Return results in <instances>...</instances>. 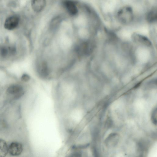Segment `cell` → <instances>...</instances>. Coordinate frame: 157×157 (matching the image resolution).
Listing matches in <instances>:
<instances>
[{
	"instance_id": "3957f363",
	"label": "cell",
	"mask_w": 157,
	"mask_h": 157,
	"mask_svg": "<svg viewBox=\"0 0 157 157\" xmlns=\"http://www.w3.org/2000/svg\"><path fill=\"white\" fill-rule=\"evenodd\" d=\"M23 147L22 144L17 142H12L8 147V152L13 156H17L22 152Z\"/></svg>"
},
{
	"instance_id": "52a82bcc",
	"label": "cell",
	"mask_w": 157,
	"mask_h": 157,
	"mask_svg": "<svg viewBox=\"0 0 157 157\" xmlns=\"http://www.w3.org/2000/svg\"><path fill=\"white\" fill-rule=\"evenodd\" d=\"M133 40L136 41L147 46H150L151 43L146 37L139 34H135L133 37Z\"/></svg>"
},
{
	"instance_id": "8992f818",
	"label": "cell",
	"mask_w": 157,
	"mask_h": 157,
	"mask_svg": "<svg viewBox=\"0 0 157 157\" xmlns=\"http://www.w3.org/2000/svg\"><path fill=\"white\" fill-rule=\"evenodd\" d=\"M46 4V1L44 0H33L31 2L32 8L36 12H40L43 10Z\"/></svg>"
},
{
	"instance_id": "6da1fadb",
	"label": "cell",
	"mask_w": 157,
	"mask_h": 157,
	"mask_svg": "<svg viewBox=\"0 0 157 157\" xmlns=\"http://www.w3.org/2000/svg\"><path fill=\"white\" fill-rule=\"evenodd\" d=\"M25 84L20 81L11 82L8 84L4 90V94L6 101L12 102L22 98L26 92Z\"/></svg>"
},
{
	"instance_id": "8fae6325",
	"label": "cell",
	"mask_w": 157,
	"mask_h": 157,
	"mask_svg": "<svg viewBox=\"0 0 157 157\" xmlns=\"http://www.w3.org/2000/svg\"><path fill=\"white\" fill-rule=\"evenodd\" d=\"M31 79L30 76L26 73L22 74L20 77V81L25 84L29 82Z\"/></svg>"
},
{
	"instance_id": "277c9868",
	"label": "cell",
	"mask_w": 157,
	"mask_h": 157,
	"mask_svg": "<svg viewBox=\"0 0 157 157\" xmlns=\"http://www.w3.org/2000/svg\"><path fill=\"white\" fill-rule=\"evenodd\" d=\"M19 20L16 16H12L7 18L5 21L4 27L8 30H12L15 29L18 25Z\"/></svg>"
},
{
	"instance_id": "7c38bea8",
	"label": "cell",
	"mask_w": 157,
	"mask_h": 157,
	"mask_svg": "<svg viewBox=\"0 0 157 157\" xmlns=\"http://www.w3.org/2000/svg\"><path fill=\"white\" fill-rule=\"evenodd\" d=\"M151 119L153 123L155 124H157V108H154L153 110L151 115Z\"/></svg>"
},
{
	"instance_id": "5bb4252c",
	"label": "cell",
	"mask_w": 157,
	"mask_h": 157,
	"mask_svg": "<svg viewBox=\"0 0 157 157\" xmlns=\"http://www.w3.org/2000/svg\"><path fill=\"white\" fill-rule=\"evenodd\" d=\"M1 54L2 56H5L7 54V50L5 48H2L1 51Z\"/></svg>"
},
{
	"instance_id": "7a4b0ae2",
	"label": "cell",
	"mask_w": 157,
	"mask_h": 157,
	"mask_svg": "<svg viewBox=\"0 0 157 157\" xmlns=\"http://www.w3.org/2000/svg\"><path fill=\"white\" fill-rule=\"evenodd\" d=\"M117 17L118 21L122 24L129 23L132 21L133 17L132 8L128 6L121 8L117 12Z\"/></svg>"
},
{
	"instance_id": "ba28073f",
	"label": "cell",
	"mask_w": 157,
	"mask_h": 157,
	"mask_svg": "<svg viewBox=\"0 0 157 157\" xmlns=\"http://www.w3.org/2000/svg\"><path fill=\"white\" fill-rule=\"evenodd\" d=\"M118 135L115 133L110 134L106 140V144L108 146L111 147L116 145L118 140Z\"/></svg>"
},
{
	"instance_id": "30bf717a",
	"label": "cell",
	"mask_w": 157,
	"mask_h": 157,
	"mask_svg": "<svg viewBox=\"0 0 157 157\" xmlns=\"http://www.w3.org/2000/svg\"><path fill=\"white\" fill-rule=\"evenodd\" d=\"M147 19L148 21L152 22L155 21L157 19V9L156 8H153L147 13Z\"/></svg>"
},
{
	"instance_id": "9a60e30c",
	"label": "cell",
	"mask_w": 157,
	"mask_h": 157,
	"mask_svg": "<svg viewBox=\"0 0 157 157\" xmlns=\"http://www.w3.org/2000/svg\"><path fill=\"white\" fill-rule=\"evenodd\" d=\"M68 157H80V156L78 154L75 153L71 155Z\"/></svg>"
},
{
	"instance_id": "9c48e42d",
	"label": "cell",
	"mask_w": 157,
	"mask_h": 157,
	"mask_svg": "<svg viewBox=\"0 0 157 157\" xmlns=\"http://www.w3.org/2000/svg\"><path fill=\"white\" fill-rule=\"evenodd\" d=\"M8 152V147L4 140L0 139V157H5Z\"/></svg>"
},
{
	"instance_id": "4fadbf2b",
	"label": "cell",
	"mask_w": 157,
	"mask_h": 157,
	"mask_svg": "<svg viewBox=\"0 0 157 157\" xmlns=\"http://www.w3.org/2000/svg\"><path fill=\"white\" fill-rule=\"evenodd\" d=\"M81 84H80V82H78V84H76V87H75V85L74 86V85H73V87H72V88H73V89H72V88H72V90H74V89H75L76 88H78V87H81V86H80V85H81ZM70 90V91H71V90H72L71 89V90ZM68 91H70L69 90ZM60 92H62V93H61V92H59V93H62V94H63L65 95V94H64V93L63 92H61V91H60ZM64 92H65V91H64ZM65 92H66V93L67 92H66V91H65ZM67 93H68V92H67ZM66 94V93H65V94ZM62 95L61 96H58V97H59V98H61L62 97H63V96L64 95H61V94H59V95ZM65 96H66V95H65ZM60 100H61V98H60Z\"/></svg>"
},
{
	"instance_id": "5b68a950",
	"label": "cell",
	"mask_w": 157,
	"mask_h": 157,
	"mask_svg": "<svg viewBox=\"0 0 157 157\" xmlns=\"http://www.w3.org/2000/svg\"><path fill=\"white\" fill-rule=\"evenodd\" d=\"M63 4L69 14L72 16L77 14L78 12L77 7L75 3L71 1H65Z\"/></svg>"
}]
</instances>
